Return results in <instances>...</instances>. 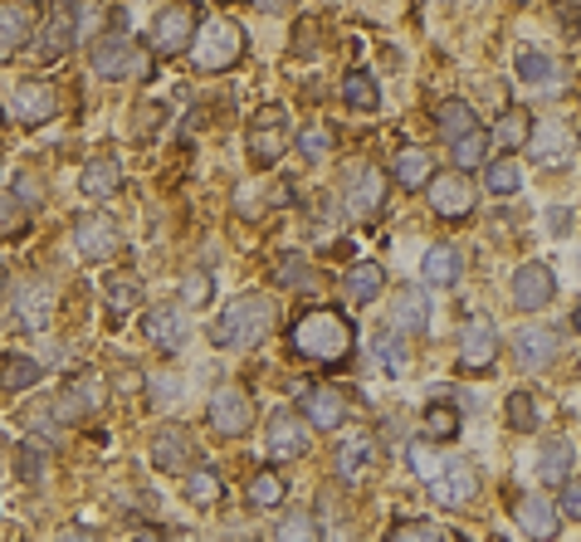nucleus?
<instances>
[{"label": "nucleus", "instance_id": "14", "mask_svg": "<svg viewBox=\"0 0 581 542\" xmlns=\"http://www.w3.org/2000/svg\"><path fill=\"white\" fill-rule=\"evenodd\" d=\"M386 191H391V172H381V166H357L347 181V216L376 220L386 206Z\"/></svg>", "mask_w": 581, "mask_h": 542}, {"label": "nucleus", "instance_id": "10", "mask_svg": "<svg viewBox=\"0 0 581 542\" xmlns=\"http://www.w3.org/2000/svg\"><path fill=\"white\" fill-rule=\"evenodd\" d=\"M74 40H78V6L74 0H60V6L44 10L40 30H34V54H40L44 64H54L74 50Z\"/></svg>", "mask_w": 581, "mask_h": 542}, {"label": "nucleus", "instance_id": "5", "mask_svg": "<svg viewBox=\"0 0 581 542\" xmlns=\"http://www.w3.org/2000/svg\"><path fill=\"white\" fill-rule=\"evenodd\" d=\"M293 147V122H289V108L279 104H265L249 118V132H245V156L259 166V172H269V166L283 162V152Z\"/></svg>", "mask_w": 581, "mask_h": 542}, {"label": "nucleus", "instance_id": "16", "mask_svg": "<svg viewBox=\"0 0 581 542\" xmlns=\"http://www.w3.org/2000/svg\"><path fill=\"white\" fill-rule=\"evenodd\" d=\"M152 465L162 474H186L191 465H196V435L186 431V425L166 421L152 431Z\"/></svg>", "mask_w": 581, "mask_h": 542}, {"label": "nucleus", "instance_id": "46", "mask_svg": "<svg viewBox=\"0 0 581 542\" xmlns=\"http://www.w3.org/2000/svg\"><path fill=\"white\" fill-rule=\"evenodd\" d=\"M333 147H337V138H333V128H327V122H308V128L299 132V152L308 156V162H323V156H333Z\"/></svg>", "mask_w": 581, "mask_h": 542}, {"label": "nucleus", "instance_id": "48", "mask_svg": "<svg viewBox=\"0 0 581 542\" xmlns=\"http://www.w3.org/2000/svg\"><path fill=\"white\" fill-rule=\"evenodd\" d=\"M488 166V191H498V196H513V191H523V166L508 156H498V162H484Z\"/></svg>", "mask_w": 581, "mask_h": 542}, {"label": "nucleus", "instance_id": "15", "mask_svg": "<svg viewBox=\"0 0 581 542\" xmlns=\"http://www.w3.org/2000/svg\"><path fill=\"white\" fill-rule=\"evenodd\" d=\"M498 333H494V323L488 318H470L460 327V367L464 371H474V377H488V371L498 367Z\"/></svg>", "mask_w": 581, "mask_h": 542}, {"label": "nucleus", "instance_id": "22", "mask_svg": "<svg viewBox=\"0 0 581 542\" xmlns=\"http://www.w3.org/2000/svg\"><path fill=\"white\" fill-rule=\"evenodd\" d=\"M10 108H15V118L25 122V128H40V122H50L54 112H60V98H54L50 78H20Z\"/></svg>", "mask_w": 581, "mask_h": 542}, {"label": "nucleus", "instance_id": "60", "mask_svg": "<svg viewBox=\"0 0 581 542\" xmlns=\"http://www.w3.org/2000/svg\"><path fill=\"white\" fill-rule=\"evenodd\" d=\"M255 6H259V10H269V15H273V10H289L293 0H255Z\"/></svg>", "mask_w": 581, "mask_h": 542}, {"label": "nucleus", "instance_id": "36", "mask_svg": "<svg viewBox=\"0 0 581 542\" xmlns=\"http://www.w3.org/2000/svg\"><path fill=\"white\" fill-rule=\"evenodd\" d=\"M488 147H494V138H488V132L474 122L470 132H460V138L450 142V156H454V166H460V172H474V166L488 162Z\"/></svg>", "mask_w": 581, "mask_h": 542}, {"label": "nucleus", "instance_id": "2", "mask_svg": "<svg viewBox=\"0 0 581 542\" xmlns=\"http://www.w3.org/2000/svg\"><path fill=\"white\" fill-rule=\"evenodd\" d=\"M273 323H279V303H273L269 293H239L230 308L215 318L211 337H215V347H225V353H255V347L273 333Z\"/></svg>", "mask_w": 581, "mask_h": 542}, {"label": "nucleus", "instance_id": "13", "mask_svg": "<svg viewBox=\"0 0 581 542\" xmlns=\"http://www.w3.org/2000/svg\"><path fill=\"white\" fill-rule=\"evenodd\" d=\"M347 391L342 387H303V397H299V415L308 421V431H342L347 425Z\"/></svg>", "mask_w": 581, "mask_h": 542}, {"label": "nucleus", "instance_id": "28", "mask_svg": "<svg viewBox=\"0 0 581 542\" xmlns=\"http://www.w3.org/2000/svg\"><path fill=\"white\" fill-rule=\"evenodd\" d=\"M30 10L20 0H0V64L15 59L20 50L30 44Z\"/></svg>", "mask_w": 581, "mask_h": 542}, {"label": "nucleus", "instance_id": "40", "mask_svg": "<svg viewBox=\"0 0 581 542\" xmlns=\"http://www.w3.org/2000/svg\"><path fill=\"white\" fill-rule=\"evenodd\" d=\"M474 122L478 118H474V108L464 104V98H440V104H435V132L444 142H454L460 132H470Z\"/></svg>", "mask_w": 581, "mask_h": 542}, {"label": "nucleus", "instance_id": "50", "mask_svg": "<svg viewBox=\"0 0 581 542\" xmlns=\"http://www.w3.org/2000/svg\"><path fill=\"white\" fill-rule=\"evenodd\" d=\"M211 299H215V279L205 274V269H191L186 284H181V303H186V308H205Z\"/></svg>", "mask_w": 581, "mask_h": 542}, {"label": "nucleus", "instance_id": "35", "mask_svg": "<svg viewBox=\"0 0 581 542\" xmlns=\"http://www.w3.org/2000/svg\"><path fill=\"white\" fill-rule=\"evenodd\" d=\"M528 132H532V112L513 104V108L498 112V122H494V132H488V138L504 147V152H518V147L528 142Z\"/></svg>", "mask_w": 581, "mask_h": 542}, {"label": "nucleus", "instance_id": "6", "mask_svg": "<svg viewBox=\"0 0 581 542\" xmlns=\"http://www.w3.org/2000/svg\"><path fill=\"white\" fill-rule=\"evenodd\" d=\"M196 6L191 0H166L162 10L152 15V30H147V50L157 54V59H176V54L191 50V40H196Z\"/></svg>", "mask_w": 581, "mask_h": 542}, {"label": "nucleus", "instance_id": "42", "mask_svg": "<svg viewBox=\"0 0 581 542\" xmlns=\"http://www.w3.org/2000/svg\"><path fill=\"white\" fill-rule=\"evenodd\" d=\"M103 299H108L112 313H132L142 303V279L137 274H108L103 279Z\"/></svg>", "mask_w": 581, "mask_h": 542}, {"label": "nucleus", "instance_id": "39", "mask_svg": "<svg viewBox=\"0 0 581 542\" xmlns=\"http://www.w3.org/2000/svg\"><path fill=\"white\" fill-rule=\"evenodd\" d=\"M367 459H372V440H367V435H347V440L337 445V455H333L337 479H342V484H357V474L367 469Z\"/></svg>", "mask_w": 581, "mask_h": 542}, {"label": "nucleus", "instance_id": "7", "mask_svg": "<svg viewBox=\"0 0 581 542\" xmlns=\"http://www.w3.org/2000/svg\"><path fill=\"white\" fill-rule=\"evenodd\" d=\"M205 425L220 440H245L255 431V397H249L245 387H235V381L215 387L211 401H205Z\"/></svg>", "mask_w": 581, "mask_h": 542}, {"label": "nucleus", "instance_id": "58", "mask_svg": "<svg viewBox=\"0 0 581 542\" xmlns=\"http://www.w3.org/2000/svg\"><path fill=\"white\" fill-rule=\"evenodd\" d=\"M562 20L567 30H581V0H562Z\"/></svg>", "mask_w": 581, "mask_h": 542}, {"label": "nucleus", "instance_id": "63", "mask_svg": "<svg viewBox=\"0 0 581 542\" xmlns=\"http://www.w3.org/2000/svg\"><path fill=\"white\" fill-rule=\"evenodd\" d=\"M0 318H6V303H0Z\"/></svg>", "mask_w": 581, "mask_h": 542}, {"label": "nucleus", "instance_id": "43", "mask_svg": "<svg viewBox=\"0 0 581 542\" xmlns=\"http://www.w3.org/2000/svg\"><path fill=\"white\" fill-rule=\"evenodd\" d=\"M426 435L430 440H454L460 435V411L450 405V391H440V397L426 405Z\"/></svg>", "mask_w": 581, "mask_h": 542}, {"label": "nucleus", "instance_id": "32", "mask_svg": "<svg viewBox=\"0 0 581 542\" xmlns=\"http://www.w3.org/2000/svg\"><path fill=\"white\" fill-rule=\"evenodd\" d=\"M40 377H44V361L40 357H30V353H6V357H0V391H6V397L30 391Z\"/></svg>", "mask_w": 581, "mask_h": 542}, {"label": "nucleus", "instance_id": "31", "mask_svg": "<svg viewBox=\"0 0 581 542\" xmlns=\"http://www.w3.org/2000/svg\"><path fill=\"white\" fill-rule=\"evenodd\" d=\"M372 353H376V367H381L386 377H406L410 371V347H406L401 327H381V333L372 337Z\"/></svg>", "mask_w": 581, "mask_h": 542}, {"label": "nucleus", "instance_id": "54", "mask_svg": "<svg viewBox=\"0 0 581 542\" xmlns=\"http://www.w3.org/2000/svg\"><path fill=\"white\" fill-rule=\"evenodd\" d=\"M15 474H20L25 484L44 479V449H40V445H20V449H15Z\"/></svg>", "mask_w": 581, "mask_h": 542}, {"label": "nucleus", "instance_id": "38", "mask_svg": "<svg viewBox=\"0 0 581 542\" xmlns=\"http://www.w3.org/2000/svg\"><path fill=\"white\" fill-rule=\"evenodd\" d=\"M572 459H577L572 440H547V445L538 449V479L542 484H562L567 474H572Z\"/></svg>", "mask_w": 581, "mask_h": 542}, {"label": "nucleus", "instance_id": "61", "mask_svg": "<svg viewBox=\"0 0 581 542\" xmlns=\"http://www.w3.org/2000/svg\"><path fill=\"white\" fill-rule=\"evenodd\" d=\"M0 128H6V108H0Z\"/></svg>", "mask_w": 581, "mask_h": 542}, {"label": "nucleus", "instance_id": "51", "mask_svg": "<svg viewBox=\"0 0 581 542\" xmlns=\"http://www.w3.org/2000/svg\"><path fill=\"white\" fill-rule=\"evenodd\" d=\"M142 391L152 397V405H176L181 401V377L176 371H157V377L142 381Z\"/></svg>", "mask_w": 581, "mask_h": 542}, {"label": "nucleus", "instance_id": "9", "mask_svg": "<svg viewBox=\"0 0 581 542\" xmlns=\"http://www.w3.org/2000/svg\"><path fill=\"white\" fill-rule=\"evenodd\" d=\"M74 250L84 264H108L122 250V225L108 210H88V216L74 220Z\"/></svg>", "mask_w": 581, "mask_h": 542}, {"label": "nucleus", "instance_id": "24", "mask_svg": "<svg viewBox=\"0 0 581 542\" xmlns=\"http://www.w3.org/2000/svg\"><path fill=\"white\" fill-rule=\"evenodd\" d=\"M557 347H562L557 327H547V323H528L518 337H513V361H518L523 371H542L547 361L557 357Z\"/></svg>", "mask_w": 581, "mask_h": 542}, {"label": "nucleus", "instance_id": "29", "mask_svg": "<svg viewBox=\"0 0 581 542\" xmlns=\"http://www.w3.org/2000/svg\"><path fill=\"white\" fill-rule=\"evenodd\" d=\"M381 289H386V269L376 264V259H357V264L342 274V299L357 303V308H362V303H372Z\"/></svg>", "mask_w": 581, "mask_h": 542}, {"label": "nucleus", "instance_id": "55", "mask_svg": "<svg viewBox=\"0 0 581 542\" xmlns=\"http://www.w3.org/2000/svg\"><path fill=\"white\" fill-rule=\"evenodd\" d=\"M557 508H562V518L581 523V474H567L562 479V499H557Z\"/></svg>", "mask_w": 581, "mask_h": 542}, {"label": "nucleus", "instance_id": "45", "mask_svg": "<svg viewBox=\"0 0 581 542\" xmlns=\"http://www.w3.org/2000/svg\"><path fill=\"white\" fill-rule=\"evenodd\" d=\"M406 465H410V474H420V479H435V474L444 469V459L435 455V440H410L406 445Z\"/></svg>", "mask_w": 581, "mask_h": 542}, {"label": "nucleus", "instance_id": "17", "mask_svg": "<svg viewBox=\"0 0 581 542\" xmlns=\"http://www.w3.org/2000/svg\"><path fill=\"white\" fill-rule=\"evenodd\" d=\"M265 449L273 465H289V459H303L308 455V421L299 411H273L269 425H265Z\"/></svg>", "mask_w": 581, "mask_h": 542}, {"label": "nucleus", "instance_id": "47", "mask_svg": "<svg viewBox=\"0 0 581 542\" xmlns=\"http://www.w3.org/2000/svg\"><path fill=\"white\" fill-rule=\"evenodd\" d=\"M273 279H279V289H313V264L303 254H279Z\"/></svg>", "mask_w": 581, "mask_h": 542}, {"label": "nucleus", "instance_id": "26", "mask_svg": "<svg viewBox=\"0 0 581 542\" xmlns=\"http://www.w3.org/2000/svg\"><path fill=\"white\" fill-rule=\"evenodd\" d=\"M78 191H84L88 200H112L122 191V162L98 152L94 162H84V172H78Z\"/></svg>", "mask_w": 581, "mask_h": 542}, {"label": "nucleus", "instance_id": "3", "mask_svg": "<svg viewBox=\"0 0 581 542\" xmlns=\"http://www.w3.org/2000/svg\"><path fill=\"white\" fill-rule=\"evenodd\" d=\"M249 50V35L239 20H225V15H211L196 25V40H191V64L196 74H230Z\"/></svg>", "mask_w": 581, "mask_h": 542}, {"label": "nucleus", "instance_id": "1", "mask_svg": "<svg viewBox=\"0 0 581 542\" xmlns=\"http://www.w3.org/2000/svg\"><path fill=\"white\" fill-rule=\"evenodd\" d=\"M357 347V327L342 308H308L289 327V353L308 361V367H342Z\"/></svg>", "mask_w": 581, "mask_h": 542}, {"label": "nucleus", "instance_id": "23", "mask_svg": "<svg viewBox=\"0 0 581 542\" xmlns=\"http://www.w3.org/2000/svg\"><path fill=\"white\" fill-rule=\"evenodd\" d=\"M513 518L528 538H557L562 533V508H557L547 494H518L513 499Z\"/></svg>", "mask_w": 581, "mask_h": 542}, {"label": "nucleus", "instance_id": "37", "mask_svg": "<svg viewBox=\"0 0 581 542\" xmlns=\"http://www.w3.org/2000/svg\"><path fill=\"white\" fill-rule=\"evenodd\" d=\"M518 78H523V84H532V88H557L562 64H557L547 50H523L518 54Z\"/></svg>", "mask_w": 581, "mask_h": 542}, {"label": "nucleus", "instance_id": "57", "mask_svg": "<svg viewBox=\"0 0 581 542\" xmlns=\"http://www.w3.org/2000/svg\"><path fill=\"white\" fill-rule=\"evenodd\" d=\"M142 371H118V381H112V387H118V397H132V391H142Z\"/></svg>", "mask_w": 581, "mask_h": 542}, {"label": "nucleus", "instance_id": "19", "mask_svg": "<svg viewBox=\"0 0 581 542\" xmlns=\"http://www.w3.org/2000/svg\"><path fill=\"white\" fill-rule=\"evenodd\" d=\"M54 421L60 425H84V421H94V415L103 411V387H98V377H74L68 387L54 397Z\"/></svg>", "mask_w": 581, "mask_h": 542}, {"label": "nucleus", "instance_id": "8", "mask_svg": "<svg viewBox=\"0 0 581 542\" xmlns=\"http://www.w3.org/2000/svg\"><path fill=\"white\" fill-rule=\"evenodd\" d=\"M10 318L20 323V333H44L54 318V284L44 274H25L10 289Z\"/></svg>", "mask_w": 581, "mask_h": 542}, {"label": "nucleus", "instance_id": "52", "mask_svg": "<svg viewBox=\"0 0 581 542\" xmlns=\"http://www.w3.org/2000/svg\"><path fill=\"white\" fill-rule=\"evenodd\" d=\"M279 538H323V523H318V513H308V508H293L279 523Z\"/></svg>", "mask_w": 581, "mask_h": 542}, {"label": "nucleus", "instance_id": "18", "mask_svg": "<svg viewBox=\"0 0 581 542\" xmlns=\"http://www.w3.org/2000/svg\"><path fill=\"white\" fill-rule=\"evenodd\" d=\"M142 333H147V343L162 347V353H181V347H186V337H191L186 303H157V308H147Z\"/></svg>", "mask_w": 581, "mask_h": 542}, {"label": "nucleus", "instance_id": "25", "mask_svg": "<svg viewBox=\"0 0 581 542\" xmlns=\"http://www.w3.org/2000/svg\"><path fill=\"white\" fill-rule=\"evenodd\" d=\"M391 327H401L406 337H420L430 327V299H426V284H406L396 289L391 299Z\"/></svg>", "mask_w": 581, "mask_h": 542}, {"label": "nucleus", "instance_id": "34", "mask_svg": "<svg viewBox=\"0 0 581 542\" xmlns=\"http://www.w3.org/2000/svg\"><path fill=\"white\" fill-rule=\"evenodd\" d=\"M342 104L352 112H376L381 108V88H376L372 69H347L342 74Z\"/></svg>", "mask_w": 581, "mask_h": 542}, {"label": "nucleus", "instance_id": "41", "mask_svg": "<svg viewBox=\"0 0 581 542\" xmlns=\"http://www.w3.org/2000/svg\"><path fill=\"white\" fill-rule=\"evenodd\" d=\"M245 499L255 503V508H279L283 499H289V479H283L279 469H259L255 479H249Z\"/></svg>", "mask_w": 581, "mask_h": 542}, {"label": "nucleus", "instance_id": "11", "mask_svg": "<svg viewBox=\"0 0 581 542\" xmlns=\"http://www.w3.org/2000/svg\"><path fill=\"white\" fill-rule=\"evenodd\" d=\"M508 299H513V308H518V313H542L547 303L557 299V274L547 264H538V259H528V264L513 269Z\"/></svg>", "mask_w": 581, "mask_h": 542}, {"label": "nucleus", "instance_id": "44", "mask_svg": "<svg viewBox=\"0 0 581 542\" xmlns=\"http://www.w3.org/2000/svg\"><path fill=\"white\" fill-rule=\"evenodd\" d=\"M25 230H30V206L10 191V196H0V240H20Z\"/></svg>", "mask_w": 581, "mask_h": 542}, {"label": "nucleus", "instance_id": "21", "mask_svg": "<svg viewBox=\"0 0 581 542\" xmlns=\"http://www.w3.org/2000/svg\"><path fill=\"white\" fill-rule=\"evenodd\" d=\"M528 156L538 166H562L567 156H572V147H577V132L567 128V122H532V132H528Z\"/></svg>", "mask_w": 581, "mask_h": 542}, {"label": "nucleus", "instance_id": "12", "mask_svg": "<svg viewBox=\"0 0 581 542\" xmlns=\"http://www.w3.org/2000/svg\"><path fill=\"white\" fill-rule=\"evenodd\" d=\"M426 191H430V210H435L440 220H464L474 210V181L470 172H435L426 181Z\"/></svg>", "mask_w": 581, "mask_h": 542}, {"label": "nucleus", "instance_id": "20", "mask_svg": "<svg viewBox=\"0 0 581 542\" xmlns=\"http://www.w3.org/2000/svg\"><path fill=\"white\" fill-rule=\"evenodd\" d=\"M430 489H435V503L444 508H464L474 503L478 494V465L474 459H444V469L430 479Z\"/></svg>", "mask_w": 581, "mask_h": 542}, {"label": "nucleus", "instance_id": "56", "mask_svg": "<svg viewBox=\"0 0 581 542\" xmlns=\"http://www.w3.org/2000/svg\"><path fill=\"white\" fill-rule=\"evenodd\" d=\"M391 538H444L440 523H426V518H406V523L391 528Z\"/></svg>", "mask_w": 581, "mask_h": 542}, {"label": "nucleus", "instance_id": "62", "mask_svg": "<svg viewBox=\"0 0 581 542\" xmlns=\"http://www.w3.org/2000/svg\"><path fill=\"white\" fill-rule=\"evenodd\" d=\"M577 327H581V303H577Z\"/></svg>", "mask_w": 581, "mask_h": 542}, {"label": "nucleus", "instance_id": "49", "mask_svg": "<svg viewBox=\"0 0 581 542\" xmlns=\"http://www.w3.org/2000/svg\"><path fill=\"white\" fill-rule=\"evenodd\" d=\"M504 415H508V425H513L518 435H532V431H538V405H532L528 391H513L508 405H504Z\"/></svg>", "mask_w": 581, "mask_h": 542}, {"label": "nucleus", "instance_id": "27", "mask_svg": "<svg viewBox=\"0 0 581 542\" xmlns=\"http://www.w3.org/2000/svg\"><path fill=\"white\" fill-rule=\"evenodd\" d=\"M435 176V156L426 152V147H396V156H391V181L401 191H426V181Z\"/></svg>", "mask_w": 581, "mask_h": 542}, {"label": "nucleus", "instance_id": "53", "mask_svg": "<svg viewBox=\"0 0 581 542\" xmlns=\"http://www.w3.org/2000/svg\"><path fill=\"white\" fill-rule=\"evenodd\" d=\"M15 196L25 200V206H44V200H50V181H44L40 172H20L15 176Z\"/></svg>", "mask_w": 581, "mask_h": 542}, {"label": "nucleus", "instance_id": "30", "mask_svg": "<svg viewBox=\"0 0 581 542\" xmlns=\"http://www.w3.org/2000/svg\"><path fill=\"white\" fill-rule=\"evenodd\" d=\"M420 279H426V289H450L460 284V250L454 245H430L426 259H420Z\"/></svg>", "mask_w": 581, "mask_h": 542}, {"label": "nucleus", "instance_id": "4", "mask_svg": "<svg viewBox=\"0 0 581 542\" xmlns=\"http://www.w3.org/2000/svg\"><path fill=\"white\" fill-rule=\"evenodd\" d=\"M152 50H142L128 30H108V35H98L88 44V64H94L98 78H112V84H122V78H152Z\"/></svg>", "mask_w": 581, "mask_h": 542}, {"label": "nucleus", "instance_id": "59", "mask_svg": "<svg viewBox=\"0 0 581 542\" xmlns=\"http://www.w3.org/2000/svg\"><path fill=\"white\" fill-rule=\"evenodd\" d=\"M269 196H273V206H293V181H279Z\"/></svg>", "mask_w": 581, "mask_h": 542}, {"label": "nucleus", "instance_id": "33", "mask_svg": "<svg viewBox=\"0 0 581 542\" xmlns=\"http://www.w3.org/2000/svg\"><path fill=\"white\" fill-rule=\"evenodd\" d=\"M181 494H186L191 508H215L225 499V479L215 469H196L191 465L186 474H181Z\"/></svg>", "mask_w": 581, "mask_h": 542}]
</instances>
